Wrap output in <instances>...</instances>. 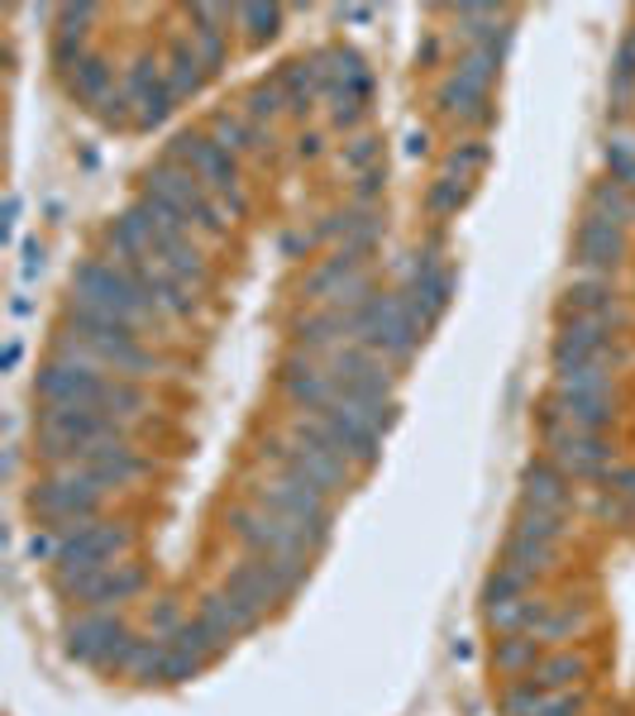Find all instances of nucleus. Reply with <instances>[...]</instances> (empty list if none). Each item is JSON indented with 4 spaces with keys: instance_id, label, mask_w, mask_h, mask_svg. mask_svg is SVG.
<instances>
[{
    "instance_id": "1",
    "label": "nucleus",
    "mask_w": 635,
    "mask_h": 716,
    "mask_svg": "<svg viewBox=\"0 0 635 716\" xmlns=\"http://www.w3.org/2000/svg\"><path fill=\"white\" fill-rule=\"evenodd\" d=\"M34 392L43 396V406H101L115 416L144 421L149 411V392L130 377H105L101 369H82L72 359H49L39 363Z\"/></svg>"
},
{
    "instance_id": "2",
    "label": "nucleus",
    "mask_w": 635,
    "mask_h": 716,
    "mask_svg": "<svg viewBox=\"0 0 635 716\" xmlns=\"http://www.w3.org/2000/svg\"><path fill=\"white\" fill-rule=\"evenodd\" d=\"M72 296H82V301H91V306L120 315V321L130 325V330H144L153 321H163L153 301L139 292V282L130 278V268L115 263V259H87V263H77Z\"/></svg>"
},
{
    "instance_id": "3",
    "label": "nucleus",
    "mask_w": 635,
    "mask_h": 716,
    "mask_svg": "<svg viewBox=\"0 0 635 716\" xmlns=\"http://www.w3.org/2000/svg\"><path fill=\"white\" fill-rule=\"evenodd\" d=\"M139 196H153V201H168L172 211H182L192 225L205 234V239H220L225 234V205L215 201V191L205 186L192 168L172 163V158H163V163H153L144 178H139Z\"/></svg>"
},
{
    "instance_id": "4",
    "label": "nucleus",
    "mask_w": 635,
    "mask_h": 716,
    "mask_svg": "<svg viewBox=\"0 0 635 716\" xmlns=\"http://www.w3.org/2000/svg\"><path fill=\"white\" fill-rule=\"evenodd\" d=\"M101 502H105V487L97 483V477L77 473V468L49 473L43 483H34V492H29V512H34L43 521V531H53V535H68V531H77V525L97 521Z\"/></svg>"
},
{
    "instance_id": "5",
    "label": "nucleus",
    "mask_w": 635,
    "mask_h": 716,
    "mask_svg": "<svg viewBox=\"0 0 635 716\" xmlns=\"http://www.w3.org/2000/svg\"><path fill=\"white\" fill-rule=\"evenodd\" d=\"M249 497H253V506H263V512L301 525V531L311 535L315 549L330 539V497L325 492H315L311 483H301V477H288V473L263 477V483H253Z\"/></svg>"
},
{
    "instance_id": "6",
    "label": "nucleus",
    "mask_w": 635,
    "mask_h": 716,
    "mask_svg": "<svg viewBox=\"0 0 635 716\" xmlns=\"http://www.w3.org/2000/svg\"><path fill=\"white\" fill-rule=\"evenodd\" d=\"M168 158H172V163H182V168H192L196 178L215 191V201H220V205H230L234 215L244 211L240 168H234V158H230L225 149H220V143H215L211 134H201V130H182V134H172Z\"/></svg>"
},
{
    "instance_id": "7",
    "label": "nucleus",
    "mask_w": 635,
    "mask_h": 716,
    "mask_svg": "<svg viewBox=\"0 0 635 716\" xmlns=\"http://www.w3.org/2000/svg\"><path fill=\"white\" fill-rule=\"evenodd\" d=\"M306 559H278V554H244V559H234L230 573H225V587L230 593L249 597L253 607H278L282 597H292L301 578H306Z\"/></svg>"
},
{
    "instance_id": "8",
    "label": "nucleus",
    "mask_w": 635,
    "mask_h": 716,
    "mask_svg": "<svg viewBox=\"0 0 635 716\" xmlns=\"http://www.w3.org/2000/svg\"><path fill=\"white\" fill-rule=\"evenodd\" d=\"M230 525H234V539H240L249 554H278V559H306V564L315 554L311 535L301 531V525L263 512V506H240V512L230 516Z\"/></svg>"
},
{
    "instance_id": "9",
    "label": "nucleus",
    "mask_w": 635,
    "mask_h": 716,
    "mask_svg": "<svg viewBox=\"0 0 635 716\" xmlns=\"http://www.w3.org/2000/svg\"><path fill=\"white\" fill-rule=\"evenodd\" d=\"M130 641H134V635H130V626H124L115 612H77L68 621V649L77 659H87V664L120 668L124 645H130Z\"/></svg>"
},
{
    "instance_id": "10",
    "label": "nucleus",
    "mask_w": 635,
    "mask_h": 716,
    "mask_svg": "<svg viewBox=\"0 0 635 716\" xmlns=\"http://www.w3.org/2000/svg\"><path fill=\"white\" fill-rule=\"evenodd\" d=\"M622 253H626V230L607 215L583 211V225L574 239V263L583 268V278H612Z\"/></svg>"
},
{
    "instance_id": "11",
    "label": "nucleus",
    "mask_w": 635,
    "mask_h": 716,
    "mask_svg": "<svg viewBox=\"0 0 635 716\" xmlns=\"http://www.w3.org/2000/svg\"><path fill=\"white\" fill-rule=\"evenodd\" d=\"M550 458L560 464L574 483H602L616 464H612V444L602 435H583V430H560V435H545Z\"/></svg>"
},
{
    "instance_id": "12",
    "label": "nucleus",
    "mask_w": 635,
    "mask_h": 716,
    "mask_svg": "<svg viewBox=\"0 0 635 716\" xmlns=\"http://www.w3.org/2000/svg\"><path fill=\"white\" fill-rule=\"evenodd\" d=\"M578 502L574 492V477H568L554 458H535V464H526V473H521V506H531V512H550V516H568Z\"/></svg>"
},
{
    "instance_id": "13",
    "label": "nucleus",
    "mask_w": 635,
    "mask_h": 716,
    "mask_svg": "<svg viewBox=\"0 0 635 716\" xmlns=\"http://www.w3.org/2000/svg\"><path fill=\"white\" fill-rule=\"evenodd\" d=\"M278 387L288 392L301 411H325L335 402V377H330V369L306 354H296V349L278 363Z\"/></svg>"
},
{
    "instance_id": "14",
    "label": "nucleus",
    "mask_w": 635,
    "mask_h": 716,
    "mask_svg": "<svg viewBox=\"0 0 635 716\" xmlns=\"http://www.w3.org/2000/svg\"><path fill=\"white\" fill-rule=\"evenodd\" d=\"M263 621V607H253L249 597L230 593V587H220V593H205L201 597V626L211 631V641L225 649L230 641H240V635H249L253 626Z\"/></svg>"
},
{
    "instance_id": "15",
    "label": "nucleus",
    "mask_w": 635,
    "mask_h": 716,
    "mask_svg": "<svg viewBox=\"0 0 635 716\" xmlns=\"http://www.w3.org/2000/svg\"><path fill=\"white\" fill-rule=\"evenodd\" d=\"M612 359V325L607 321H564L554 334V369H578V363Z\"/></svg>"
},
{
    "instance_id": "16",
    "label": "nucleus",
    "mask_w": 635,
    "mask_h": 716,
    "mask_svg": "<svg viewBox=\"0 0 635 716\" xmlns=\"http://www.w3.org/2000/svg\"><path fill=\"white\" fill-rule=\"evenodd\" d=\"M560 315L564 321H607L616 315V296L607 278H574L560 296Z\"/></svg>"
},
{
    "instance_id": "17",
    "label": "nucleus",
    "mask_w": 635,
    "mask_h": 716,
    "mask_svg": "<svg viewBox=\"0 0 635 716\" xmlns=\"http://www.w3.org/2000/svg\"><path fill=\"white\" fill-rule=\"evenodd\" d=\"M62 77H68V91L91 110H101L110 101V87H115V72H110L105 58H97V53H82L77 62H68Z\"/></svg>"
},
{
    "instance_id": "18",
    "label": "nucleus",
    "mask_w": 635,
    "mask_h": 716,
    "mask_svg": "<svg viewBox=\"0 0 635 716\" xmlns=\"http://www.w3.org/2000/svg\"><path fill=\"white\" fill-rule=\"evenodd\" d=\"M278 87H282V95H288L292 110H311L321 95H330V82H325V72L315 68V58L288 62V68L278 72Z\"/></svg>"
},
{
    "instance_id": "19",
    "label": "nucleus",
    "mask_w": 635,
    "mask_h": 716,
    "mask_svg": "<svg viewBox=\"0 0 635 716\" xmlns=\"http://www.w3.org/2000/svg\"><path fill=\"white\" fill-rule=\"evenodd\" d=\"M144 583H149V573L139 568L134 559H120V564H110L105 568V578L97 587V597H91V607L87 612H110V607H120V602H130L144 593Z\"/></svg>"
},
{
    "instance_id": "20",
    "label": "nucleus",
    "mask_w": 635,
    "mask_h": 716,
    "mask_svg": "<svg viewBox=\"0 0 635 716\" xmlns=\"http://www.w3.org/2000/svg\"><path fill=\"white\" fill-rule=\"evenodd\" d=\"M550 602H531V597H512V602H487V626L502 635H535L540 616Z\"/></svg>"
},
{
    "instance_id": "21",
    "label": "nucleus",
    "mask_w": 635,
    "mask_h": 716,
    "mask_svg": "<svg viewBox=\"0 0 635 716\" xmlns=\"http://www.w3.org/2000/svg\"><path fill=\"white\" fill-rule=\"evenodd\" d=\"M211 139L230 158L234 153H253V149H263V124H253L249 115H230V110H220V115L211 120Z\"/></svg>"
},
{
    "instance_id": "22",
    "label": "nucleus",
    "mask_w": 635,
    "mask_h": 716,
    "mask_svg": "<svg viewBox=\"0 0 635 716\" xmlns=\"http://www.w3.org/2000/svg\"><path fill=\"white\" fill-rule=\"evenodd\" d=\"M554 392H564V396H607L612 392V373H607V363L554 369Z\"/></svg>"
},
{
    "instance_id": "23",
    "label": "nucleus",
    "mask_w": 635,
    "mask_h": 716,
    "mask_svg": "<svg viewBox=\"0 0 635 716\" xmlns=\"http://www.w3.org/2000/svg\"><path fill=\"white\" fill-rule=\"evenodd\" d=\"M540 659H545V645H540L535 635H506V641H497V649H492V664L516 678H526Z\"/></svg>"
},
{
    "instance_id": "24",
    "label": "nucleus",
    "mask_w": 635,
    "mask_h": 716,
    "mask_svg": "<svg viewBox=\"0 0 635 716\" xmlns=\"http://www.w3.org/2000/svg\"><path fill=\"white\" fill-rule=\"evenodd\" d=\"M554 549L560 545H540V539H526V535H506L502 545V564L526 573V578H535V573H545L554 564Z\"/></svg>"
},
{
    "instance_id": "25",
    "label": "nucleus",
    "mask_w": 635,
    "mask_h": 716,
    "mask_svg": "<svg viewBox=\"0 0 635 716\" xmlns=\"http://www.w3.org/2000/svg\"><path fill=\"white\" fill-rule=\"evenodd\" d=\"M168 77V91L172 95H178V101H182V95H196L201 91V77H205V68H201V58H196V48L192 43H172V68L163 72Z\"/></svg>"
},
{
    "instance_id": "26",
    "label": "nucleus",
    "mask_w": 635,
    "mask_h": 716,
    "mask_svg": "<svg viewBox=\"0 0 635 716\" xmlns=\"http://www.w3.org/2000/svg\"><path fill=\"white\" fill-rule=\"evenodd\" d=\"M568 531V516H550V512H531V506H521L516 521H512V535H526V539H540V545H560Z\"/></svg>"
},
{
    "instance_id": "27",
    "label": "nucleus",
    "mask_w": 635,
    "mask_h": 716,
    "mask_svg": "<svg viewBox=\"0 0 635 716\" xmlns=\"http://www.w3.org/2000/svg\"><path fill=\"white\" fill-rule=\"evenodd\" d=\"M587 211L593 215H607V220H616V225H626V215L635 211V201H631V191L622 186V182H597L593 191H587Z\"/></svg>"
},
{
    "instance_id": "28",
    "label": "nucleus",
    "mask_w": 635,
    "mask_h": 716,
    "mask_svg": "<svg viewBox=\"0 0 635 716\" xmlns=\"http://www.w3.org/2000/svg\"><path fill=\"white\" fill-rule=\"evenodd\" d=\"M578 674H583V664H578L574 655H545V659H540V664L531 668V678H535L545 693L568 688V683H574Z\"/></svg>"
},
{
    "instance_id": "29",
    "label": "nucleus",
    "mask_w": 635,
    "mask_h": 716,
    "mask_svg": "<svg viewBox=\"0 0 635 716\" xmlns=\"http://www.w3.org/2000/svg\"><path fill=\"white\" fill-rule=\"evenodd\" d=\"M282 110H292V105H288V95H282L278 77H273V82H263V87H253V91H249V110H244V115H249L253 124H263V120H278Z\"/></svg>"
},
{
    "instance_id": "30",
    "label": "nucleus",
    "mask_w": 635,
    "mask_h": 716,
    "mask_svg": "<svg viewBox=\"0 0 635 716\" xmlns=\"http://www.w3.org/2000/svg\"><path fill=\"white\" fill-rule=\"evenodd\" d=\"M487 158H492V149H487L483 139H468V143H458V149L450 153V178L468 186V178H473V172H483V168H487Z\"/></svg>"
},
{
    "instance_id": "31",
    "label": "nucleus",
    "mask_w": 635,
    "mask_h": 716,
    "mask_svg": "<svg viewBox=\"0 0 635 716\" xmlns=\"http://www.w3.org/2000/svg\"><path fill=\"white\" fill-rule=\"evenodd\" d=\"M344 168L349 172H373V168H383V139L377 134H359V139H349V149H344Z\"/></svg>"
},
{
    "instance_id": "32",
    "label": "nucleus",
    "mask_w": 635,
    "mask_h": 716,
    "mask_svg": "<svg viewBox=\"0 0 635 716\" xmlns=\"http://www.w3.org/2000/svg\"><path fill=\"white\" fill-rule=\"evenodd\" d=\"M583 626V616L574 607H545V616H540V626H535V641H564V635H574Z\"/></svg>"
},
{
    "instance_id": "33",
    "label": "nucleus",
    "mask_w": 635,
    "mask_h": 716,
    "mask_svg": "<svg viewBox=\"0 0 635 716\" xmlns=\"http://www.w3.org/2000/svg\"><path fill=\"white\" fill-rule=\"evenodd\" d=\"M535 578H526V573H516V568H506L497 564V573L487 578V602H512V597H526V587Z\"/></svg>"
},
{
    "instance_id": "34",
    "label": "nucleus",
    "mask_w": 635,
    "mask_h": 716,
    "mask_svg": "<svg viewBox=\"0 0 635 716\" xmlns=\"http://www.w3.org/2000/svg\"><path fill=\"white\" fill-rule=\"evenodd\" d=\"M464 196H468L464 182L440 178V182L431 186V196H425V211H431V215H450V211H458V205H464Z\"/></svg>"
},
{
    "instance_id": "35",
    "label": "nucleus",
    "mask_w": 635,
    "mask_h": 716,
    "mask_svg": "<svg viewBox=\"0 0 635 716\" xmlns=\"http://www.w3.org/2000/svg\"><path fill=\"white\" fill-rule=\"evenodd\" d=\"M192 43H196V58H201L205 72L225 62V34H220V29H205V24H201L196 34H192Z\"/></svg>"
},
{
    "instance_id": "36",
    "label": "nucleus",
    "mask_w": 635,
    "mask_h": 716,
    "mask_svg": "<svg viewBox=\"0 0 635 716\" xmlns=\"http://www.w3.org/2000/svg\"><path fill=\"white\" fill-rule=\"evenodd\" d=\"M234 20H249V24H253L249 34L259 39V43L278 34V10H263V6H244V10H234Z\"/></svg>"
},
{
    "instance_id": "37",
    "label": "nucleus",
    "mask_w": 635,
    "mask_h": 716,
    "mask_svg": "<svg viewBox=\"0 0 635 716\" xmlns=\"http://www.w3.org/2000/svg\"><path fill=\"white\" fill-rule=\"evenodd\" d=\"M178 626H182L178 602H153V607H149V635H172Z\"/></svg>"
},
{
    "instance_id": "38",
    "label": "nucleus",
    "mask_w": 635,
    "mask_h": 716,
    "mask_svg": "<svg viewBox=\"0 0 635 716\" xmlns=\"http://www.w3.org/2000/svg\"><path fill=\"white\" fill-rule=\"evenodd\" d=\"M377 196H383V168L363 172V178L354 182V205H373Z\"/></svg>"
},
{
    "instance_id": "39",
    "label": "nucleus",
    "mask_w": 635,
    "mask_h": 716,
    "mask_svg": "<svg viewBox=\"0 0 635 716\" xmlns=\"http://www.w3.org/2000/svg\"><path fill=\"white\" fill-rule=\"evenodd\" d=\"M612 115H626V110L635 105V82L631 77H612Z\"/></svg>"
},
{
    "instance_id": "40",
    "label": "nucleus",
    "mask_w": 635,
    "mask_h": 716,
    "mask_svg": "<svg viewBox=\"0 0 635 716\" xmlns=\"http://www.w3.org/2000/svg\"><path fill=\"white\" fill-rule=\"evenodd\" d=\"M540 716H583V697L578 693H554Z\"/></svg>"
},
{
    "instance_id": "41",
    "label": "nucleus",
    "mask_w": 635,
    "mask_h": 716,
    "mask_svg": "<svg viewBox=\"0 0 635 716\" xmlns=\"http://www.w3.org/2000/svg\"><path fill=\"white\" fill-rule=\"evenodd\" d=\"M315 239H321V230H288V234H282V249H288V253H301V249H311Z\"/></svg>"
},
{
    "instance_id": "42",
    "label": "nucleus",
    "mask_w": 635,
    "mask_h": 716,
    "mask_svg": "<svg viewBox=\"0 0 635 716\" xmlns=\"http://www.w3.org/2000/svg\"><path fill=\"white\" fill-rule=\"evenodd\" d=\"M321 134H301V158H315V153H321Z\"/></svg>"
}]
</instances>
